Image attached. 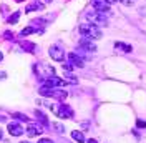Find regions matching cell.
<instances>
[{
    "instance_id": "obj_25",
    "label": "cell",
    "mask_w": 146,
    "mask_h": 143,
    "mask_svg": "<svg viewBox=\"0 0 146 143\" xmlns=\"http://www.w3.org/2000/svg\"><path fill=\"white\" fill-rule=\"evenodd\" d=\"M62 65H63V68H65V70H73V67H72V65H70V63H68V62H62Z\"/></svg>"
},
{
    "instance_id": "obj_17",
    "label": "cell",
    "mask_w": 146,
    "mask_h": 143,
    "mask_svg": "<svg viewBox=\"0 0 146 143\" xmlns=\"http://www.w3.org/2000/svg\"><path fill=\"white\" fill-rule=\"evenodd\" d=\"M35 115H36V118H38V120H40V122L43 123V126H48V125H50V122H48V118H46V116L43 115L42 112H40V110H35Z\"/></svg>"
},
{
    "instance_id": "obj_29",
    "label": "cell",
    "mask_w": 146,
    "mask_h": 143,
    "mask_svg": "<svg viewBox=\"0 0 146 143\" xmlns=\"http://www.w3.org/2000/svg\"><path fill=\"white\" fill-rule=\"evenodd\" d=\"M20 143H30V142H28V140H22Z\"/></svg>"
},
{
    "instance_id": "obj_19",
    "label": "cell",
    "mask_w": 146,
    "mask_h": 143,
    "mask_svg": "<svg viewBox=\"0 0 146 143\" xmlns=\"http://www.w3.org/2000/svg\"><path fill=\"white\" fill-rule=\"evenodd\" d=\"M30 33H35V28L28 25V27H25L22 32H20V33H18V37H27V35H30Z\"/></svg>"
},
{
    "instance_id": "obj_14",
    "label": "cell",
    "mask_w": 146,
    "mask_h": 143,
    "mask_svg": "<svg viewBox=\"0 0 146 143\" xmlns=\"http://www.w3.org/2000/svg\"><path fill=\"white\" fill-rule=\"evenodd\" d=\"M72 138L75 140V142H78V143H85V142H86L85 135H83L80 130H73V132H72Z\"/></svg>"
},
{
    "instance_id": "obj_28",
    "label": "cell",
    "mask_w": 146,
    "mask_h": 143,
    "mask_svg": "<svg viewBox=\"0 0 146 143\" xmlns=\"http://www.w3.org/2000/svg\"><path fill=\"white\" fill-rule=\"evenodd\" d=\"M2 138H3V132H2V130H0V140H2Z\"/></svg>"
},
{
    "instance_id": "obj_8",
    "label": "cell",
    "mask_w": 146,
    "mask_h": 143,
    "mask_svg": "<svg viewBox=\"0 0 146 143\" xmlns=\"http://www.w3.org/2000/svg\"><path fill=\"white\" fill-rule=\"evenodd\" d=\"M55 112H56V115L60 116V118H72L73 116V110L70 105H66V103H58V108H53Z\"/></svg>"
},
{
    "instance_id": "obj_13",
    "label": "cell",
    "mask_w": 146,
    "mask_h": 143,
    "mask_svg": "<svg viewBox=\"0 0 146 143\" xmlns=\"http://www.w3.org/2000/svg\"><path fill=\"white\" fill-rule=\"evenodd\" d=\"M115 48L119 50V52H125V53H129V52H133V47L128 43H123V42H115Z\"/></svg>"
},
{
    "instance_id": "obj_30",
    "label": "cell",
    "mask_w": 146,
    "mask_h": 143,
    "mask_svg": "<svg viewBox=\"0 0 146 143\" xmlns=\"http://www.w3.org/2000/svg\"><path fill=\"white\" fill-rule=\"evenodd\" d=\"M2 58H3V53H2V52H0V62H2Z\"/></svg>"
},
{
    "instance_id": "obj_5",
    "label": "cell",
    "mask_w": 146,
    "mask_h": 143,
    "mask_svg": "<svg viewBox=\"0 0 146 143\" xmlns=\"http://www.w3.org/2000/svg\"><path fill=\"white\" fill-rule=\"evenodd\" d=\"M48 53H50V57L53 58L55 62H63V58H65V50L60 43L52 45V47L48 48Z\"/></svg>"
},
{
    "instance_id": "obj_22",
    "label": "cell",
    "mask_w": 146,
    "mask_h": 143,
    "mask_svg": "<svg viewBox=\"0 0 146 143\" xmlns=\"http://www.w3.org/2000/svg\"><path fill=\"white\" fill-rule=\"evenodd\" d=\"M53 126L56 128V132H60V133H63V132H65V126H63V125H60L58 122H56V123H53Z\"/></svg>"
},
{
    "instance_id": "obj_26",
    "label": "cell",
    "mask_w": 146,
    "mask_h": 143,
    "mask_svg": "<svg viewBox=\"0 0 146 143\" xmlns=\"http://www.w3.org/2000/svg\"><path fill=\"white\" fill-rule=\"evenodd\" d=\"M38 143H53V140H50V138H40Z\"/></svg>"
},
{
    "instance_id": "obj_27",
    "label": "cell",
    "mask_w": 146,
    "mask_h": 143,
    "mask_svg": "<svg viewBox=\"0 0 146 143\" xmlns=\"http://www.w3.org/2000/svg\"><path fill=\"white\" fill-rule=\"evenodd\" d=\"M85 143H98V142H96V140H95V138H90V140H88V142H85Z\"/></svg>"
},
{
    "instance_id": "obj_24",
    "label": "cell",
    "mask_w": 146,
    "mask_h": 143,
    "mask_svg": "<svg viewBox=\"0 0 146 143\" xmlns=\"http://www.w3.org/2000/svg\"><path fill=\"white\" fill-rule=\"evenodd\" d=\"M3 38H7V40H12V38H13V33H12V32H5V33H3Z\"/></svg>"
},
{
    "instance_id": "obj_32",
    "label": "cell",
    "mask_w": 146,
    "mask_h": 143,
    "mask_svg": "<svg viewBox=\"0 0 146 143\" xmlns=\"http://www.w3.org/2000/svg\"><path fill=\"white\" fill-rule=\"evenodd\" d=\"M15 2H25V0H15Z\"/></svg>"
},
{
    "instance_id": "obj_18",
    "label": "cell",
    "mask_w": 146,
    "mask_h": 143,
    "mask_svg": "<svg viewBox=\"0 0 146 143\" xmlns=\"http://www.w3.org/2000/svg\"><path fill=\"white\" fill-rule=\"evenodd\" d=\"M18 18H20V10H17V12H13V13H12V15L9 17V20H7V22L13 25V23H17V22H18Z\"/></svg>"
},
{
    "instance_id": "obj_21",
    "label": "cell",
    "mask_w": 146,
    "mask_h": 143,
    "mask_svg": "<svg viewBox=\"0 0 146 143\" xmlns=\"http://www.w3.org/2000/svg\"><path fill=\"white\" fill-rule=\"evenodd\" d=\"M13 118H17L18 122H28L30 118L27 115H23V113H13Z\"/></svg>"
},
{
    "instance_id": "obj_20",
    "label": "cell",
    "mask_w": 146,
    "mask_h": 143,
    "mask_svg": "<svg viewBox=\"0 0 146 143\" xmlns=\"http://www.w3.org/2000/svg\"><path fill=\"white\" fill-rule=\"evenodd\" d=\"M30 23H32L30 27H33V28H35V32H36V27H40V25H45V20H43V18H36V20H32Z\"/></svg>"
},
{
    "instance_id": "obj_1",
    "label": "cell",
    "mask_w": 146,
    "mask_h": 143,
    "mask_svg": "<svg viewBox=\"0 0 146 143\" xmlns=\"http://www.w3.org/2000/svg\"><path fill=\"white\" fill-rule=\"evenodd\" d=\"M80 33H82V37H85V38H88V40H98V38H101L103 37V33H101V28L96 27V25H93V23H82L80 25Z\"/></svg>"
},
{
    "instance_id": "obj_16",
    "label": "cell",
    "mask_w": 146,
    "mask_h": 143,
    "mask_svg": "<svg viewBox=\"0 0 146 143\" xmlns=\"http://www.w3.org/2000/svg\"><path fill=\"white\" fill-rule=\"evenodd\" d=\"M20 47H22V48H25V50L30 52V53H33V52H35V45L32 43V42H27V40H22V42H20Z\"/></svg>"
},
{
    "instance_id": "obj_9",
    "label": "cell",
    "mask_w": 146,
    "mask_h": 143,
    "mask_svg": "<svg viewBox=\"0 0 146 143\" xmlns=\"http://www.w3.org/2000/svg\"><path fill=\"white\" fill-rule=\"evenodd\" d=\"M78 48L80 50H86V52H96V45L93 40H88V38H85V37H80V40H78Z\"/></svg>"
},
{
    "instance_id": "obj_2",
    "label": "cell",
    "mask_w": 146,
    "mask_h": 143,
    "mask_svg": "<svg viewBox=\"0 0 146 143\" xmlns=\"http://www.w3.org/2000/svg\"><path fill=\"white\" fill-rule=\"evenodd\" d=\"M38 93L42 95V97H48V98H56V100H65L66 98V92L65 90H56V88H46V87H40L38 90Z\"/></svg>"
},
{
    "instance_id": "obj_7",
    "label": "cell",
    "mask_w": 146,
    "mask_h": 143,
    "mask_svg": "<svg viewBox=\"0 0 146 143\" xmlns=\"http://www.w3.org/2000/svg\"><path fill=\"white\" fill-rule=\"evenodd\" d=\"M66 58H68V63L72 65L73 68H75V67H76V68H83V67H85V60H83L76 52H70V53L66 55Z\"/></svg>"
},
{
    "instance_id": "obj_3",
    "label": "cell",
    "mask_w": 146,
    "mask_h": 143,
    "mask_svg": "<svg viewBox=\"0 0 146 143\" xmlns=\"http://www.w3.org/2000/svg\"><path fill=\"white\" fill-rule=\"evenodd\" d=\"M86 18H88V22L93 23V25H96V27H100V25H108V17L105 15V13H101V12H96V10H91V12H86Z\"/></svg>"
},
{
    "instance_id": "obj_23",
    "label": "cell",
    "mask_w": 146,
    "mask_h": 143,
    "mask_svg": "<svg viewBox=\"0 0 146 143\" xmlns=\"http://www.w3.org/2000/svg\"><path fill=\"white\" fill-rule=\"evenodd\" d=\"M136 126L138 128H146V122L145 120H136Z\"/></svg>"
},
{
    "instance_id": "obj_31",
    "label": "cell",
    "mask_w": 146,
    "mask_h": 143,
    "mask_svg": "<svg viewBox=\"0 0 146 143\" xmlns=\"http://www.w3.org/2000/svg\"><path fill=\"white\" fill-rule=\"evenodd\" d=\"M43 2H46V3H50V2H52V0H43Z\"/></svg>"
},
{
    "instance_id": "obj_4",
    "label": "cell",
    "mask_w": 146,
    "mask_h": 143,
    "mask_svg": "<svg viewBox=\"0 0 146 143\" xmlns=\"http://www.w3.org/2000/svg\"><path fill=\"white\" fill-rule=\"evenodd\" d=\"M33 70H35V73L38 75V80H45L48 77H53L55 75L53 67H48L45 63H36L35 67H33Z\"/></svg>"
},
{
    "instance_id": "obj_6",
    "label": "cell",
    "mask_w": 146,
    "mask_h": 143,
    "mask_svg": "<svg viewBox=\"0 0 146 143\" xmlns=\"http://www.w3.org/2000/svg\"><path fill=\"white\" fill-rule=\"evenodd\" d=\"M43 82V87H46V88H55V87H63V85H66V82L63 80V78H60V77H48V78H45Z\"/></svg>"
},
{
    "instance_id": "obj_11",
    "label": "cell",
    "mask_w": 146,
    "mask_h": 143,
    "mask_svg": "<svg viewBox=\"0 0 146 143\" xmlns=\"http://www.w3.org/2000/svg\"><path fill=\"white\" fill-rule=\"evenodd\" d=\"M7 130H9V133L12 136H20V135L25 132V128L22 126V123H18V122H10L9 126H7Z\"/></svg>"
},
{
    "instance_id": "obj_15",
    "label": "cell",
    "mask_w": 146,
    "mask_h": 143,
    "mask_svg": "<svg viewBox=\"0 0 146 143\" xmlns=\"http://www.w3.org/2000/svg\"><path fill=\"white\" fill-rule=\"evenodd\" d=\"M33 10H43V5H42L40 2H32L30 5H27L25 12H27V13H30V12H33Z\"/></svg>"
},
{
    "instance_id": "obj_12",
    "label": "cell",
    "mask_w": 146,
    "mask_h": 143,
    "mask_svg": "<svg viewBox=\"0 0 146 143\" xmlns=\"http://www.w3.org/2000/svg\"><path fill=\"white\" fill-rule=\"evenodd\" d=\"M43 128H45V126L40 125V123H28V126H27L25 132L28 133V136H36V135L43 133Z\"/></svg>"
},
{
    "instance_id": "obj_10",
    "label": "cell",
    "mask_w": 146,
    "mask_h": 143,
    "mask_svg": "<svg viewBox=\"0 0 146 143\" xmlns=\"http://www.w3.org/2000/svg\"><path fill=\"white\" fill-rule=\"evenodd\" d=\"M91 5H93V9L96 12H101V13H106L110 10V7H111V3L108 0H91Z\"/></svg>"
}]
</instances>
